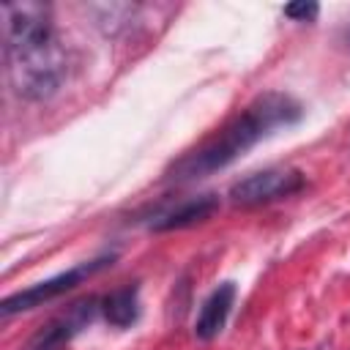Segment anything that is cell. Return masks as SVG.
<instances>
[{
    "label": "cell",
    "mask_w": 350,
    "mask_h": 350,
    "mask_svg": "<svg viewBox=\"0 0 350 350\" xmlns=\"http://www.w3.org/2000/svg\"><path fill=\"white\" fill-rule=\"evenodd\" d=\"M52 36L55 30L46 3H33V0L3 3V49L27 46Z\"/></svg>",
    "instance_id": "obj_5"
},
{
    "label": "cell",
    "mask_w": 350,
    "mask_h": 350,
    "mask_svg": "<svg viewBox=\"0 0 350 350\" xmlns=\"http://www.w3.org/2000/svg\"><path fill=\"white\" fill-rule=\"evenodd\" d=\"M137 11L134 3H104V5H90V14L96 16V25L107 33V36H118L126 25H129V16Z\"/></svg>",
    "instance_id": "obj_10"
},
{
    "label": "cell",
    "mask_w": 350,
    "mask_h": 350,
    "mask_svg": "<svg viewBox=\"0 0 350 350\" xmlns=\"http://www.w3.org/2000/svg\"><path fill=\"white\" fill-rule=\"evenodd\" d=\"M112 260H115V254H104V257H96V260H90V262L74 265V268H68V271H63V273H57V276H52V279H44V282H38V284H33V287H27V290H19V293L3 298L0 314H3V317H11V314H19V312H30V309H36V306H44V304L60 298L63 293L74 290V287H77L82 279H88L90 273H96V271L112 265Z\"/></svg>",
    "instance_id": "obj_3"
},
{
    "label": "cell",
    "mask_w": 350,
    "mask_h": 350,
    "mask_svg": "<svg viewBox=\"0 0 350 350\" xmlns=\"http://www.w3.org/2000/svg\"><path fill=\"white\" fill-rule=\"evenodd\" d=\"M320 14V5L312 0H301V3H290L284 5V16L293 22H314Z\"/></svg>",
    "instance_id": "obj_11"
},
{
    "label": "cell",
    "mask_w": 350,
    "mask_h": 350,
    "mask_svg": "<svg viewBox=\"0 0 350 350\" xmlns=\"http://www.w3.org/2000/svg\"><path fill=\"white\" fill-rule=\"evenodd\" d=\"M219 205H221V202H219V194H213V191L189 197V200L172 205L170 211L159 213L156 221H150V230H153V232H170V230H183V227L200 224V221L211 219V216L219 211Z\"/></svg>",
    "instance_id": "obj_7"
},
{
    "label": "cell",
    "mask_w": 350,
    "mask_h": 350,
    "mask_svg": "<svg viewBox=\"0 0 350 350\" xmlns=\"http://www.w3.org/2000/svg\"><path fill=\"white\" fill-rule=\"evenodd\" d=\"M101 312L109 325L115 328H129L139 317V284L129 282L101 298Z\"/></svg>",
    "instance_id": "obj_9"
},
{
    "label": "cell",
    "mask_w": 350,
    "mask_h": 350,
    "mask_svg": "<svg viewBox=\"0 0 350 350\" xmlns=\"http://www.w3.org/2000/svg\"><path fill=\"white\" fill-rule=\"evenodd\" d=\"M304 186H306V178H304L301 170L268 167V170L252 172V175L241 178L238 183H232L230 200H232L235 205L254 208V205H268V202L293 197V194L301 191Z\"/></svg>",
    "instance_id": "obj_4"
},
{
    "label": "cell",
    "mask_w": 350,
    "mask_h": 350,
    "mask_svg": "<svg viewBox=\"0 0 350 350\" xmlns=\"http://www.w3.org/2000/svg\"><path fill=\"white\" fill-rule=\"evenodd\" d=\"M235 304V284L232 282H221L200 306L197 320H194V336L202 342H211L221 334L230 312Z\"/></svg>",
    "instance_id": "obj_8"
},
{
    "label": "cell",
    "mask_w": 350,
    "mask_h": 350,
    "mask_svg": "<svg viewBox=\"0 0 350 350\" xmlns=\"http://www.w3.org/2000/svg\"><path fill=\"white\" fill-rule=\"evenodd\" d=\"M301 115H304V109L293 96L268 90V93L257 96L238 118H232L213 139H208L205 145H200V148L189 150L186 156H180L178 161H172L170 170L164 172V178L175 180V183H186V180L213 175L216 170H224L238 156H243L249 148H254L273 129L298 123Z\"/></svg>",
    "instance_id": "obj_1"
},
{
    "label": "cell",
    "mask_w": 350,
    "mask_h": 350,
    "mask_svg": "<svg viewBox=\"0 0 350 350\" xmlns=\"http://www.w3.org/2000/svg\"><path fill=\"white\" fill-rule=\"evenodd\" d=\"M3 52L8 85L25 101H46L66 82V52L55 36L27 46H8Z\"/></svg>",
    "instance_id": "obj_2"
},
{
    "label": "cell",
    "mask_w": 350,
    "mask_h": 350,
    "mask_svg": "<svg viewBox=\"0 0 350 350\" xmlns=\"http://www.w3.org/2000/svg\"><path fill=\"white\" fill-rule=\"evenodd\" d=\"M101 309V301L98 298H79L74 301L66 312H60L57 317H52L27 345V350H60L66 342H71L93 317L96 312Z\"/></svg>",
    "instance_id": "obj_6"
}]
</instances>
